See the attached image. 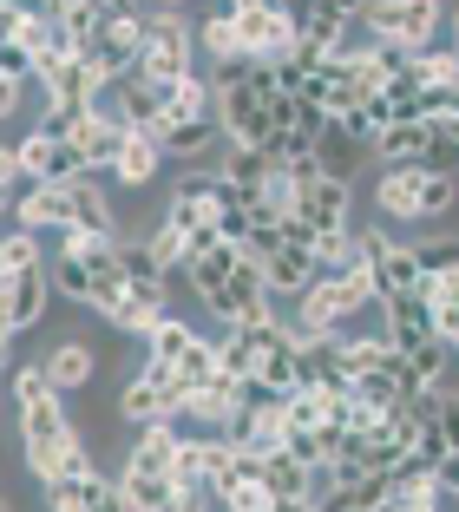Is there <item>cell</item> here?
Returning <instances> with one entry per match:
<instances>
[{
	"label": "cell",
	"mask_w": 459,
	"mask_h": 512,
	"mask_svg": "<svg viewBox=\"0 0 459 512\" xmlns=\"http://www.w3.org/2000/svg\"><path fill=\"white\" fill-rule=\"evenodd\" d=\"M7 401H14V421H20V460H27V473L40 486L60 480L79 453H86L73 414H66V394L46 381L40 362H20L14 375H7Z\"/></svg>",
	"instance_id": "1"
},
{
	"label": "cell",
	"mask_w": 459,
	"mask_h": 512,
	"mask_svg": "<svg viewBox=\"0 0 459 512\" xmlns=\"http://www.w3.org/2000/svg\"><path fill=\"white\" fill-rule=\"evenodd\" d=\"M197 73V27L184 14H145V53H138V73L132 79H145L151 92H171L178 79H191Z\"/></svg>",
	"instance_id": "2"
},
{
	"label": "cell",
	"mask_w": 459,
	"mask_h": 512,
	"mask_svg": "<svg viewBox=\"0 0 459 512\" xmlns=\"http://www.w3.org/2000/svg\"><path fill=\"white\" fill-rule=\"evenodd\" d=\"M184 401H191V394H184L178 375H171V362H151V355H145V368L119 388L112 414L132 421V427H151V421H184Z\"/></svg>",
	"instance_id": "3"
},
{
	"label": "cell",
	"mask_w": 459,
	"mask_h": 512,
	"mask_svg": "<svg viewBox=\"0 0 459 512\" xmlns=\"http://www.w3.org/2000/svg\"><path fill=\"white\" fill-rule=\"evenodd\" d=\"M440 20H446V0H368L361 27H368L374 46H433Z\"/></svg>",
	"instance_id": "4"
},
{
	"label": "cell",
	"mask_w": 459,
	"mask_h": 512,
	"mask_svg": "<svg viewBox=\"0 0 459 512\" xmlns=\"http://www.w3.org/2000/svg\"><path fill=\"white\" fill-rule=\"evenodd\" d=\"M138 53H145V14H105L79 60H86L105 86H125V79L138 73Z\"/></svg>",
	"instance_id": "5"
},
{
	"label": "cell",
	"mask_w": 459,
	"mask_h": 512,
	"mask_svg": "<svg viewBox=\"0 0 459 512\" xmlns=\"http://www.w3.org/2000/svg\"><path fill=\"white\" fill-rule=\"evenodd\" d=\"M427 184H433L427 165H381L368 184L374 217L381 224H427Z\"/></svg>",
	"instance_id": "6"
},
{
	"label": "cell",
	"mask_w": 459,
	"mask_h": 512,
	"mask_svg": "<svg viewBox=\"0 0 459 512\" xmlns=\"http://www.w3.org/2000/svg\"><path fill=\"white\" fill-rule=\"evenodd\" d=\"M296 217L315 237H335V230H355V178H309L296 184Z\"/></svg>",
	"instance_id": "7"
},
{
	"label": "cell",
	"mask_w": 459,
	"mask_h": 512,
	"mask_svg": "<svg viewBox=\"0 0 459 512\" xmlns=\"http://www.w3.org/2000/svg\"><path fill=\"white\" fill-rule=\"evenodd\" d=\"M53 270L46 263H33V270H14L7 283H0V316H7V329L14 335H27V329H40L46 322V309H53Z\"/></svg>",
	"instance_id": "8"
},
{
	"label": "cell",
	"mask_w": 459,
	"mask_h": 512,
	"mask_svg": "<svg viewBox=\"0 0 459 512\" xmlns=\"http://www.w3.org/2000/svg\"><path fill=\"white\" fill-rule=\"evenodd\" d=\"M20 178L27 184H73V178H86V158H79L73 138L27 132L20 138Z\"/></svg>",
	"instance_id": "9"
},
{
	"label": "cell",
	"mask_w": 459,
	"mask_h": 512,
	"mask_svg": "<svg viewBox=\"0 0 459 512\" xmlns=\"http://www.w3.org/2000/svg\"><path fill=\"white\" fill-rule=\"evenodd\" d=\"M119 499V480L105 467H73L60 480H46V512H99Z\"/></svg>",
	"instance_id": "10"
},
{
	"label": "cell",
	"mask_w": 459,
	"mask_h": 512,
	"mask_svg": "<svg viewBox=\"0 0 459 512\" xmlns=\"http://www.w3.org/2000/svg\"><path fill=\"white\" fill-rule=\"evenodd\" d=\"M341 342H348V335H302V388H315V394H348L355 388Z\"/></svg>",
	"instance_id": "11"
},
{
	"label": "cell",
	"mask_w": 459,
	"mask_h": 512,
	"mask_svg": "<svg viewBox=\"0 0 459 512\" xmlns=\"http://www.w3.org/2000/svg\"><path fill=\"white\" fill-rule=\"evenodd\" d=\"M66 197H73V217H66V230H79V237H99V243H119V211H112V197H105V184L92 178V171L66 184Z\"/></svg>",
	"instance_id": "12"
},
{
	"label": "cell",
	"mask_w": 459,
	"mask_h": 512,
	"mask_svg": "<svg viewBox=\"0 0 459 512\" xmlns=\"http://www.w3.org/2000/svg\"><path fill=\"white\" fill-rule=\"evenodd\" d=\"M381 329H387V342L407 355V348H420V342H433V302H427V289H414V296H387L381 302Z\"/></svg>",
	"instance_id": "13"
},
{
	"label": "cell",
	"mask_w": 459,
	"mask_h": 512,
	"mask_svg": "<svg viewBox=\"0 0 459 512\" xmlns=\"http://www.w3.org/2000/svg\"><path fill=\"white\" fill-rule=\"evenodd\" d=\"M296 14V40L309 46V53H341L348 46V27H355V14H341L335 0H302V7H289Z\"/></svg>",
	"instance_id": "14"
},
{
	"label": "cell",
	"mask_w": 459,
	"mask_h": 512,
	"mask_svg": "<svg viewBox=\"0 0 459 512\" xmlns=\"http://www.w3.org/2000/svg\"><path fill=\"white\" fill-rule=\"evenodd\" d=\"M125 138H132V125H125L119 112H105V106H99L86 125H79V138H73V145H79V158H86V171L99 178V171H112V165H119Z\"/></svg>",
	"instance_id": "15"
},
{
	"label": "cell",
	"mask_w": 459,
	"mask_h": 512,
	"mask_svg": "<svg viewBox=\"0 0 459 512\" xmlns=\"http://www.w3.org/2000/svg\"><path fill=\"white\" fill-rule=\"evenodd\" d=\"M66 217H73V197H66V184H27V191H20V204H14V224L33 230V237H40V230H53V237H60Z\"/></svg>",
	"instance_id": "16"
},
{
	"label": "cell",
	"mask_w": 459,
	"mask_h": 512,
	"mask_svg": "<svg viewBox=\"0 0 459 512\" xmlns=\"http://www.w3.org/2000/svg\"><path fill=\"white\" fill-rule=\"evenodd\" d=\"M99 106H105V112H119L132 132H151V138L164 132V92H151L145 79H125V86H112Z\"/></svg>",
	"instance_id": "17"
},
{
	"label": "cell",
	"mask_w": 459,
	"mask_h": 512,
	"mask_svg": "<svg viewBox=\"0 0 459 512\" xmlns=\"http://www.w3.org/2000/svg\"><path fill=\"white\" fill-rule=\"evenodd\" d=\"M40 368H46V381L60 394H73V388H86L92 375H99V355H92V342H79V335H66V342H53L40 355Z\"/></svg>",
	"instance_id": "18"
},
{
	"label": "cell",
	"mask_w": 459,
	"mask_h": 512,
	"mask_svg": "<svg viewBox=\"0 0 459 512\" xmlns=\"http://www.w3.org/2000/svg\"><path fill=\"white\" fill-rule=\"evenodd\" d=\"M191 119H217V79L191 73L164 92V125H191Z\"/></svg>",
	"instance_id": "19"
},
{
	"label": "cell",
	"mask_w": 459,
	"mask_h": 512,
	"mask_svg": "<svg viewBox=\"0 0 459 512\" xmlns=\"http://www.w3.org/2000/svg\"><path fill=\"white\" fill-rule=\"evenodd\" d=\"M230 414H237V375L204 381V388H191V401H184V421H197L204 434H223Z\"/></svg>",
	"instance_id": "20"
},
{
	"label": "cell",
	"mask_w": 459,
	"mask_h": 512,
	"mask_svg": "<svg viewBox=\"0 0 459 512\" xmlns=\"http://www.w3.org/2000/svg\"><path fill=\"white\" fill-rule=\"evenodd\" d=\"M243 263V243H217V250H197L191 263H184V276H191V289L204 296V309L223 296V283H230V270Z\"/></svg>",
	"instance_id": "21"
},
{
	"label": "cell",
	"mask_w": 459,
	"mask_h": 512,
	"mask_svg": "<svg viewBox=\"0 0 459 512\" xmlns=\"http://www.w3.org/2000/svg\"><path fill=\"white\" fill-rule=\"evenodd\" d=\"M263 270H269V289H276V296L296 302L302 289H309L315 276H322V263H315V250H302V243H282V250L263 263Z\"/></svg>",
	"instance_id": "22"
},
{
	"label": "cell",
	"mask_w": 459,
	"mask_h": 512,
	"mask_svg": "<svg viewBox=\"0 0 459 512\" xmlns=\"http://www.w3.org/2000/svg\"><path fill=\"white\" fill-rule=\"evenodd\" d=\"M223 178L237 184L243 197H263L269 191V178H276V158H269V151H250V145H230V138H223Z\"/></svg>",
	"instance_id": "23"
},
{
	"label": "cell",
	"mask_w": 459,
	"mask_h": 512,
	"mask_svg": "<svg viewBox=\"0 0 459 512\" xmlns=\"http://www.w3.org/2000/svg\"><path fill=\"white\" fill-rule=\"evenodd\" d=\"M263 486H269V499H315L322 493V473L302 467L296 453H269L263 460Z\"/></svg>",
	"instance_id": "24"
},
{
	"label": "cell",
	"mask_w": 459,
	"mask_h": 512,
	"mask_svg": "<svg viewBox=\"0 0 459 512\" xmlns=\"http://www.w3.org/2000/svg\"><path fill=\"white\" fill-rule=\"evenodd\" d=\"M112 171H119V184H125V191H145V184H158V171H164V145H158L151 132H132Z\"/></svg>",
	"instance_id": "25"
},
{
	"label": "cell",
	"mask_w": 459,
	"mask_h": 512,
	"mask_svg": "<svg viewBox=\"0 0 459 512\" xmlns=\"http://www.w3.org/2000/svg\"><path fill=\"white\" fill-rule=\"evenodd\" d=\"M433 145H440V138H433V125H381L374 158H381V165H420Z\"/></svg>",
	"instance_id": "26"
},
{
	"label": "cell",
	"mask_w": 459,
	"mask_h": 512,
	"mask_svg": "<svg viewBox=\"0 0 459 512\" xmlns=\"http://www.w3.org/2000/svg\"><path fill=\"white\" fill-rule=\"evenodd\" d=\"M164 158H210L223 151V119H191V125H164L158 132Z\"/></svg>",
	"instance_id": "27"
},
{
	"label": "cell",
	"mask_w": 459,
	"mask_h": 512,
	"mask_svg": "<svg viewBox=\"0 0 459 512\" xmlns=\"http://www.w3.org/2000/svg\"><path fill=\"white\" fill-rule=\"evenodd\" d=\"M119 276L138 296H164V283H171V270L151 256V243H125V237H119Z\"/></svg>",
	"instance_id": "28"
},
{
	"label": "cell",
	"mask_w": 459,
	"mask_h": 512,
	"mask_svg": "<svg viewBox=\"0 0 459 512\" xmlns=\"http://www.w3.org/2000/svg\"><path fill=\"white\" fill-rule=\"evenodd\" d=\"M197 53H210V66H230V60H250L243 53V33L230 14H204L197 20Z\"/></svg>",
	"instance_id": "29"
},
{
	"label": "cell",
	"mask_w": 459,
	"mask_h": 512,
	"mask_svg": "<svg viewBox=\"0 0 459 512\" xmlns=\"http://www.w3.org/2000/svg\"><path fill=\"white\" fill-rule=\"evenodd\" d=\"M46 270H53V289H60L66 302H79V309H92V296H99V283H92L86 256H73V250H53V256H46Z\"/></svg>",
	"instance_id": "30"
},
{
	"label": "cell",
	"mask_w": 459,
	"mask_h": 512,
	"mask_svg": "<svg viewBox=\"0 0 459 512\" xmlns=\"http://www.w3.org/2000/svg\"><path fill=\"white\" fill-rule=\"evenodd\" d=\"M178 421H151L138 427V447H132V467H151V473H171V453H178Z\"/></svg>",
	"instance_id": "31"
},
{
	"label": "cell",
	"mask_w": 459,
	"mask_h": 512,
	"mask_svg": "<svg viewBox=\"0 0 459 512\" xmlns=\"http://www.w3.org/2000/svg\"><path fill=\"white\" fill-rule=\"evenodd\" d=\"M446 355L453 348L433 335V342H420V348H407V388L414 394H433V388H446Z\"/></svg>",
	"instance_id": "32"
},
{
	"label": "cell",
	"mask_w": 459,
	"mask_h": 512,
	"mask_svg": "<svg viewBox=\"0 0 459 512\" xmlns=\"http://www.w3.org/2000/svg\"><path fill=\"white\" fill-rule=\"evenodd\" d=\"M315 158H322L328 178H355V165L368 158V145H355V138L341 132V125H328V132L315 138Z\"/></svg>",
	"instance_id": "33"
},
{
	"label": "cell",
	"mask_w": 459,
	"mask_h": 512,
	"mask_svg": "<svg viewBox=\"0 0 459 512\" xmlns=\"http://www.w3.org/2000/svg\"><path fill=\"white\" fill-rule=\"evenodd\" d=\"M191 348H197V329H191L184 316H164L158 329L145 335V355H151V362H184Z\"/></svg>",
	"instance_id": "34"
},
{
	"label": "cell",
	"mask_w": 459,
	"mask_h": 512,
	"mask_svg": "<svg viewBox=\"0 0 459 512\" xmlns=\"http://www.w3.org/2000/svg\"><path fill=\"white\" fill-rule=\"evenodd\" d=\"M414 73H420L427 92H459V53H453V46H420Z\"/></svg>",
	"instance_id": "35"
},
{
	"label": "cell",
	"mask_w": 459,
	"mask_h": 512,
	"mask_svg": "<svg viewBox=\"0 0 459 512\" xmlns=\"http://www.w3.org/2000/svg\"><path fill=\"white\" fill-rule=\"evenodd\" d=\"M171 375L184 381V394H191V388H204V381H217V375H223L217 335H197V348H191V355H184V362H171Z\"/></svg>",
	"instance_id": "36"
},
{
	"label": "cell",
	"mask_w": 459,
	"mask_h": 512,
	"mask_svg": "<svg viewBox=\"0 0 459 512\" xmlns=\"http://www.w3.org/2000/svg\"><path fill=\"white\" fill-rule=\"evenodd\" d=\"M414 263H420V283H427V276H446V270H459V230H440V237H420V243H414Z\"/></svg>",
	"instance_id": "37"
},
{
	"label": "cell",
	"mask_w": 459,
	"mask_h": 512,
	"mask_svg": "<svg viewBox=\"0 0 459 512\" xmlns=\"http://www.w3.org/2000/svg\"><path fill=\"white\" fill-rule=\"evenodd\" d=\"M92 112H99V106H53V99H46V112H40V125H33V132H46V138H79V125H86Z\"/></svg>",
	"instance_id": "38"
},
{
	"label": "cell",
	"mask_w": 459,
	"mask_h": 512,
	"mask_svg": "<svg viewBox=\"0 0 459 512\" xmlns=\"http://www.w3.org/2000/svg\"><path fill=\"white\" fill-rule=\"evenodd\" d=\"M145 243H151V256H158L164 270H184V263H191V237H184V230H171V224H158Z\"/></svg>",
	"instance_id": "39"
},
{
	"label": "cell",
	"mask_w": 459,
	"mask_h": 512,
	"mask_svg": "<svg viewBox=\"0 0 459 512\" xmlns=\"http://www.w3.org/2000/svg\"><path fill=\"white\" fill-rule=\"evenodd\" d=\"M433 427H440V440L459 453V388H433Z\"/></svg>",
	"instance_id": "40"
},
{
	"label": "cell",
	"mask_w": 459,
	"mask_h": 512,
	"mask_svg": "<svg viewBox=\"0 0 459 512\" xmlns=\"http://www.w3.org/2000/svg\"><path fill=\"white\" fill-rule=\"evenodd\" d=\"M420 289H427V302H433V309H459V270H446V276H427Z\"/></svg>",
	"instance_id": "41"
},
{
	"label": "cell",
	"mask_w": 459,
	"mask_h": 512,
	"mask_svg": "<svg viewBox=\"0 0 459 512\" xmlns=\"http://www.w3.org/2000/svg\"><path fill=\"white\" fill-rule=\"evenodd\" d=\"M20 86H27V79L0 73V119H14V112H20Z\"/></svg>",
	"instance_id": "42"
},
{
	"label": "cell",
	"mask_w": 459,
	"mask_h": 512,
	"mask_svg": "<svg viewBox=\"0 0 459 512\" xmlns=\"http://www.w3.org/2000/svg\"><path fill=\"white\" fill-rule=\"evenodd\" d=\"M433 329H440V342L459 355V309H433Z\"/></svg>",
	"instance_id": "43"
},
{
	"label": "cell",
	"mask_w": 459,
	"mask_h": 512,
	"mask_svg": "<svg viewBox=\"0 0 459 512\" xmlns=\"http://www.w3.org/2000/svg\"><path fill=\"white\" fill-rule=\"evenodd\" d=\"M440 493L459 499V453H446V460H440Z\"/></svg>",
	"instance_id": "44"
},
{
	"label": "cell",
	"mask_w": 459,
	"mask_h": 512,
	"mask_svg": "<svg viewBox=\"0 0 459 512\" xmlns=\"http://www.w3.org/2000/svg\"><path fill=\"white\" fill-rule=\"evenodd\" d=\"M20 178V145H0V184Z\"/></svg>",
	"instance_id": "45"
},
{
	"label": "cell",
	"mask_w": 459,
	"mask_h": 512,
	"mask_svg": "<svg viewBox=\"0 0 459 512\" xmlns=\"http://www.w3.org/2000/svg\"><path fill=\"white\" fill-rule=\"evenodd\" d=\"M92 7H99V14H138L132 0H92Z\"/></svg>",
	"instance_id": "46"
},
{
	"label": "cell",
	"mask_w": 459,
	"mask_h": 512,
	"mask_svg": "<svg viewBox=\"0 0 459 512\" xmlns=\"http://www.w3.org/2000/svg\"><path fill=\"white\" fill-rule=\"evenodd\" d=\"M14 270H20V263H14V250H7V237H0V283H7Z\"/></svg>",
	"instance_id": "47"
},
{
	"label": "cell",
	"mask_w": 459,
	"mask_h": 512,
	"mask_svg": "<svg viewBox=\"0 0 459 512\" xmlns=\"http://www.w3.org/2000/svg\"><path fill=\"white\" fill-rule=\"evenodd\" d=\"M309 506H315V499H276L269 512H309Z\"/></svg>",
	"instance_id": "48"
},
{
	"label": "cell",
	"mask_w": 459,
	"mask_h": 512,
	"mask_svg": "<svg viewBox=\"0 0 459 512\" xmlns=\"http://www.w3.org/2000/svg\"><path fill=\"white\" fill-rule=\"evenodd\" d=\"M335 7H341V14H355V20L368 14V0H335Z\"/></svg>",
	"instance_id": "49"
},
{
	"label": "cell",
	"mask_w": 459,
	"mask_h": 512,
	"mask_svg": "<svg viewBox=\"0 0 459 512\" xmlns=\"http://www.w3.org/2000/svg\"><path fill=\"white\" fill-rule=\"evenodd\" d=\"M99 512H132V506H125V499H112V506H99Z\"/></svg>",
	"instance_id": "50"
},
{
	"label": "cell",
	"mask_w": 459,
	"mask_h": 512,
	"mask_svg": "<svg viewBox=\"0 0 459 512\" xmlns=\"http://www.w3.org/2000/svg\"><path fill=\"white\" fill-rule=\"evenodd\" d=\"M158 7H164V14H178V7H184V0H158Z\"/></svg>",
	"instance_id": "51"
},
{
	"label": "cell",
	"mask_w": 459,
	"mask_h": 512,
	"mask_svg": "<svg viewBox=\"0 0 459 512\" xmlns=\"http://www.w3.org/2000/svg\"><path fill=\"white\" fill-rule=\"evenodd\" d=\"M453 53H459V7H453Z\"/></svg>",
	"instance_id": "52"
},
{
	"label": "cell",
	"mask_w": 459,
	"mask_h": 512,
	"mask_svg": "<svg viewBox=\"0 0 459 512\" xmlns=\"http://www.w3.org/2000/svg\"><path fill=\"white\" fill-rule=\"evenodd\" d=\"M7 375H14V368H7ZM7 375H0V407H7Z\"/></svg>",
	"instance_id": "53"
},
{
	"label": "cell",
	"mask_w": 459,
	"mask_h": 512,
	"mask_svg": "<svg viewBox=\"0 0 459 512\" xmlns=\"http://www.w3.org/2000/svg\"><path fill=\"white\" fill-rule=\"evenodd\" d=\"M0 512H14V506H7V499H0Z\"/></svg>",
	"instance_id": "54"
},
{
	"label": "cell",
	"mask_w": 459,
	"mask_h": 512,
	"mask_svg": "<svg viewBox=\"0 0 459 512\" xmlns=\"http://www.w3.org/2000/svg\"><path fill=\"white\" fill-rule=\"evenodd\" d=\"M309 512H322V506H309Z\"/></svg>",
	"instance_id": "55"
}]
</instances>
